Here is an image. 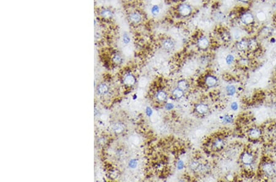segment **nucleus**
Masks as SVG:
<instances>
[{
	"mask_svg": "<svg viewBox=\"0 0 276 182\" xmlns=\"http://www.w3.org/2000/svg\"><path fill=\"white\" fill-rule=\"evenodd\" d=\"M177 10L179 15L183 17H188L192 14L193 11L192 6L187 3L181 4V5L178 6Z\"/></svg>",
	"mask_w": 276,
	"mask_h": 182,
	"instance_id": "1",
	"label": "nucleus"
},
{
	"mask_svg": "<svg viewBox=\"0 0 276 182\" xmlns=\"http://www.w3.org/2000/svg\"><path fill=\"white\" fill-rule=\"evenodd\" d=\"M128 19L132 23L138 24L143 20V16L137 11H133L129 14Z\"/></svg>",
	"mask_w": 276,
	"mask_h": 182,
	"instance_id": "2",
	"label": "nucleus"
},
{
	"mask_svg": "<svg viewBox=\"0 0 276 182\" xmlns=\"http://www.w3.org/2000/svg\"><path fill=\"white\" fill-rule=\"evenodd\" d=\"M100 17L105 20H111L113 16V11L109 8H102L99 11Z\"/></svg>",
	"mask_w": 276,
	"mask_h": 182,
	"instance_id": "3",
	"label": "nucleus"
},
{
	"mask_svg": "<svg viewBox=\"0 0 276 182\" xmlns=\"http://www.w3.org/2000/svg\"><path fill=\"white\" fill-rule=\"evenodd\" d=\"M254 17L252 14L250 13H243L241 17V22L246 25H251L254 22Z\"/></svg>",
	"mask_w": 276,
	"mask_h": 182,
	"instance_id": "4",
	"label": "nucleus"
},
{
	"mask_svg": "<svg viewBox=\"0 0 276 182\" xmlns=\"http://www.w3.org/2000/svg\"><path fill=\"white\" fill-rule=\"evenodd\" d=\"M209 39L206 36H201L198 40V46L201 49H206L209 46Z\"/></svg>",
	"mask_w": 276,
	"mask_h": 182,
	"instance_id": "5",
	"label": "nucleus"
},
{
	"mask_svg": "<svg viewBox=\"0 0 276 182\" xmlns=\"http://www.w3.org/2000/svg\"><path fill=\"white\" fill-rule=\"evenodd\" d=\"M162 46L166 50H171L175 47V42L171 39H166L162 42Z\"/></svg>",
	"mask_w": 276,
	"mask_h": 182,
	"instance_id": "6",
	"label": "nucleus"
},
{
	"mask_svg": "<svg viewBox=\"0 0 276 182\" xmlns=\"http://www.w3.org/2000/svg\"><path fill=\"white\" fill-rule=\"evenodd\" d=\"M241 159L243 163H244L246 165H249L253 161V156L251 155V153L249 152H245L242 156Z\"/></svg>",
	"mask_w": 276,
	"mask_h": 182,
	"instance_id": "7",
	"label": "nucleus"
},
{
	"mask_svg": "<svg viewBox=\"0 0 276 182\" xmlns=\"http://www.w3.org/2000/svg\"><path fill=\"white\" fill-rule=\"evenodd\" d=\"M236 48L239 51H245L247 48H249V43L248 40L245 39H241L237 42Z\"/></svg>",
	"mask_w": 276,
	"mask_h": 182,
	"instance_id": "8",
	"label": "nucleus"
},
{
	"mask_svg": "<svg viewBox=\"0 0 276 182\" xmlns=\"http://www.w3.org/2000/svg\"><path fill=\"white\" fill-rule=\"evenodd\" d=\"M263 170L266 174L269 176H273L275 173V170L273 165L270 163H266L263 166Z\"/></svg>",
	"mask_w": 276,
	"mask_h": 182,
	"instance_id": "9",
	"label": "nucleus"
},
{
	"mask_svg": "<svg viewBox=\"0 0 276 182\" xmlns=\"http://www.w3.org/2000/svg\"><path fill=\"white\" fill-rule=\"evenodd\" d=\"M261 132L258 128L251 129L249 131V136L251 139H258L261 136Z\"/></svg>",
	"mask_w": 276,
	"mask_h": 182,
	"instance_id": "10",
	"label": "nucleus"
},
{
	"mask_svg": "<svg viewBox=\"0 0 276 182\" xmlns=\"http://www.w3.org/2000/svg\"><path fill=\"white\" fill-rule=\"evenodd\" d=\"M217 80L216 77L213 76H208L206 79V83L208 85L209 87H213L215 85H216Z\"/></svg>",
	"mask_w": 276,
	"mask_h": 182,
	"instance_id": "11",
	"label": "nucleus"
},
{
	"mask_svg": "<svg viewBox=\"0 0 276 182\" xmlns=\"http://www.w3.org/2000/svg\"><path fill=\"white\" fill-rule=\"evenodd\" d=\"M161 9L159 5H152L151 9V13L153 16H158L160 14Z\"/></svg>",
	"mask_w": 276,
	"mask_h": 182,
	"instance_id": "12",
	"label": "nucleus"
},
{
	"mask_svg": "<svg viewBox=\"0 0 276 182\" xmlns=\"http://www.w3.org/2000/svg\"><path fill=\"white\" fill-rule=\"evenodd\" d=\"M196 111L200 114H206L208 111V107L204 104H200L196 107Z\"/></svg>",
	"mask_w": 276,
	"mask_h": 182,
	"instance_id": "13",
	"label": "nucleus"
},
{
	"mask_svg": "<svg viewBox=\"0 0 276 182\" xmlns=\"http://www.w3.org/2000/svg\"><path fill=\"white\" fill-rule=\"evenodd\" d=\"M249 43V48L250 50H255L257 49V48L258 47V43L257 42L256 40L255 39H250V40H248Z\"/></svg>",
	"mask_w": 276,
	"mask_h": 182,
	"instance_id": "14",
	"label": "nucleus"
},
{
	"mask_svg": "<svg viewBox=\"0 0 276 182\" xmlns=\"http://www.w3.org/2000/svg\"><path fill=\"white\" fill-rule=\"evenodd\" d=\"M125 82L128 85H133L135 83V79L132 75H128L126 77Z\"/></svg>",
	"mask_w": 276,
	"mask_h": 182,
	"instance_id": "15",
	"label": "nucleus"
},
{
	"mask_svg": "<svg viewBox=\"0 0 276 182\" xmlns=\"http://www.w3.org/2000/svg\"><path fill=\"white\" fill-rule=\"evenodd\" d=\"M131 41L130 36L127 33H124L122 35V42L123 44L127 45Z\"/></svg>",
	"mask_w": 276,
	"mask_h": 182,
	"instance_id": "16",
	"label": "nucleus"
},
{
	"mask_svg": "<svg viewBox=\"0 0 276 182\" xmlns=\"http://www.w3.org/2000/svg\"><path fill=\"white\" fill-rule=\"evenodd\" d=\"M226 91L230 95H233L236 93V88L233 85H229L226 87Z\"/></svg>",
	"mask_w": 276,
	"mask_h": 182,
	"instance_id": "17",
	"label": "nucleus"
},
{
	"mask_svg": "<svg viewBox=\"0 0 276 182\" xmlns=\"http://www.w3.org/2000/svg\"><path fill=\"white\" fill-rule=\"evenodd\" d=\"M173 95L175 96L176 98H180L183 96V90H180L179 88H177L173 91Z\"/></svg>",
	"mask_w": 276,
	"mask_h": 182,
	"instance_id": "18",
	"label": "nucleus"
},
{
	"mask_svg": "<svg viewBox=\"0 0 276 182\" xmlns=\"http://www.w3.org/2000/svg\"><path fill=\"white\" fill-rule=\"evenodd\" d=\"M108 91V87L105 84H102L98 88V91L101 94H104Z\"/></svg>",
	"mask_w": 276,
	"mask_h": 182,
	"instance_id": "19",
	"label": "nucleus"
},
{
	"mask_svg": "<svg viewBox=\"0 0 276 182\" xmlns=\"http://www.w3.org/2000/svg\"><path fill=\"white\" fill-rule=\"evenodd\" d=\"M113 62L116 64H120L122 62V58L121 57V56L119 54H115L112 58Z\"/></svg>",
	"mask_w": 276,
	"mask_h": 182,
	"instance_id": "20",
	"label": "nucleus"
},
{
	"mask_svg": "<svg viewBox=\"0 0 276 182\" xmlns=\"http://www.w3.org/2000/svg\"><path fill=\"white\" fill-rule=\"evenodd\" d=\"M123 130V126L121 124H117L113 126V131L117 133H120Z\"/></svg>",
	"mask_w": 276,
	"mask_h": 182,
	"instance_id": "21",
	"label": "nucleus"
},
{
	"mask_svg": "<svg viewBox=\"0 0 276 182\" xmlns=\"http://www.w3.org/2000/svg\"><path fill=\"white\" fill-rule=\"evenodd\" d=\"M178 88L182 90H185L187 88V84L185 81L182 80L178 83Z\"/></svg>",
	"mask_w": 276,
	"mask_h": 182,
	"instance_id": "22",
	"label": "nucleus"
},
{
	"mask_svg": "<svg viewBox=\"0 0 276 182\" xmlns=\"http://www.w3.org/2000/svg\"><path fill=\"white\" fill-rule=\"evenodd\" d=\"M157 98L159 101H163L166 98V94L163 91H160L157 95Z\"/></svg>",
	"mask_w": 276,
	"mask_h": 182,
	"instance_id": "23",
	"label": "nucleus"
},
{
	"mask_svg": "<svg viewBox=\"0 0 276 182\" xmlns=\"http://www.w3.org/2000/svg\"><path fill=\"white\" fill-rule=\"evenodd\" d=\"M224 145V142L222 139H217L214 142V147L217 148H220Z\"/></svg>",
	"mask_w": 276,
	"mask_h": 182,
	"instance_id": "24",
	"label": "nucleus"
},
{
	"mask_svg": "<svg viewBox=\"0 0 276 182\" xmlns=\"http://www.w3.org/2000/svg\"><path fill=\"white\" fill-rule=\"evenodd\" d=\"M234 57L233 55L229 54L227 55L226 58V63L228 64H231V63H233L234 62Z\"/></svg>",
	"mask_w": 276,
	"mask_h": 182,
	"instance_id": "25",
	"label": "nucleus"
},
{
	"mask_svg": "<svg viewBox=\"0 0 276 182\" xmlns=\"http://www.w3.org/2000/svg\"><path fill=\"white\" fill-rule=\"evenodd\" d=\"M147 83V79L145 78H142L139 81V86L141 87H145Z\"/></svg>",
	"mask_w": 276,
	"mask_h": 182,
	"instance_id": "26",
	"label": "nucleus"
},
{
	"mask_svg": "<svg viewBox=\"0 0 276 182\" xmlns=\"http://www.w3.org/2000/svg\"><path fill=\"white\" fill-rule=\"evenodd\" d=\"M129 165H130V167L132 168L135 167L137 165V162L135 160H131L130 162H129Z\"/></svg>",
	"mask_w": 276,
	"mask_h": 182,
	"instance_id": "27",
	"label": "nucleus"
},
{
	"mask_svg": "<svg viewBox=\"0 0 276 182\" xmlns=\"http://www.w3.org/2000/svg\"><path fill=\"white\" fill-rule=\"evenodd\" d=\"M151 4L152 5H160L161 0H151Z\"/></svg>",
	"mask_w": 276,
	"mask_h": 182,
	"instance_id": "28",
	"label": "nucleus"
},
{
	"mask_svg": "<svg viewBox=\"0 0 276 182\" xmlns=\"http://www.w3.org/2000/svg\"><path fill=\"white\" fill-rule=\"evenodd\" d=\"M139 142V137H135L133 138V143L135 144H138Z\"/></svg>",
	"mask_w": 276,
	"mask_h": 182,
	"instance_id": "29",
	"label": "nucleus"
},
{
	"mask_svg": "<svg viewBox=\"0 0 276 182\" xmlns=\"http://www.w3.org/2000/svg\"><path fill=\"white\" fill-rule=\"evenodd\" d=\"M231 109H233V110L234 111H236L238 109V104L236 103H232V104H231Z\"/></svg>",
	"mask_w": 276,
	"mask_h": 182,
	"instance_id": "30",
	"label": "nucleus"
},
{
	"mask_svg": "<svg viewBox=\"0 0 276 182\" xmlns=\"http://www.w3.org/2000/svg\"><path fill=\"white\" fill-rule=\"evenodd\" d=\"M184 166V163L182 161H179L178 163V169H182Z\"/></svg>",
	"mask_w": 276,
	"mask_h": 182,
	"instance_id": "31",
	"label": "nucleus"
},
{
	"mask_svg": "<svg viewBox=\"0 0 276 182\" xmlns=\"http://www.w3.org/2000/svg\"><path fill=\"white\" fill-rule=\"evenodd\" d=\"M166 108L167 109H171L172 108H173V105L172 104H168L166 106Z\"/></svg>",
	"mask_w": 276,
	"mask_h": 182,
	"instance_id": "32",
	"label": "nucleus"
},
{
	"mask_svg": "<svg viewBox=\"0 0 276 182\" xmlns=\"http://www.w3.org/2000/svg\"><path fill=\"white\" fill-rule=\"evenodd\" d=\"M147 114H148L149 115H151V114H152V111L151 109H150L149 107H148V108L147 109Z\"/></svg>",
	"mask_w": 276,
	"mask_h": 182,
	"instance_id": "33",
	"label": "nucleus"
},
{
	"mask_svg": "<svg viewBox=\"0 0 276 182\" xmlns=\"http://www.w3.org/2000/svg\"><path fill=\"white\" fill-rule=\"evenodd\" d=\"M240 1L241 2H243V3H247V2H249L250 0H240Z\"/></svg>",
	"mask_w": 276,
	"mask_h": 182,
	"instance_id": "34",
	"label": "nucleus"
},
{
	"mask_svg": "<svg viewBox=\"0 0 276 182\" xmlns=\"http://www.w3.org/2000/svg\"><path fill=\"white\" fill-rule=\"evenodd\" d=\"M275 152H276V148H275Z\"/></svg>",
	"mask_w": 276,
	"mask_h": 182,
	"instance_id": "35",
	"label": "nucleus"
}]
</instances>
